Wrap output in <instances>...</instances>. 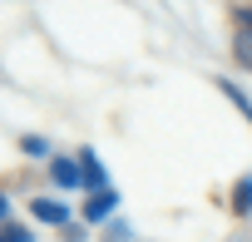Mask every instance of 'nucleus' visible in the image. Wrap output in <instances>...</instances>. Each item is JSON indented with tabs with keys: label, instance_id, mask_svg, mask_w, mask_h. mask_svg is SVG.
Wrapping results in <instances>:
<instances>
[{
	"label": "nucleus",
	"instance_id": "1",
	"mask_svg": "<svg viewBox=\"0 0 252 242\" xmlns=\"http://www.w3.org/2000/svg\"><path fill=\"white\" fill-rule=\"evenodd\" d=\"M74 158H79V178H84V188H89V193H109V173H104L99 153H94V149H79Z\"/></svg>",
	"mask_w": 252,
	"mask_h": 242
},
{
	"label": "nucleus",
	"instance_id": "2",
	"mask_svg": "<svg viewBox=\"0 0 252 242\" xmlns=\"http://www.w3.org/2000/svg\"><path fill=\"white\" fill-rule=\"evenodd\" d=\"M30 212H35L45 227H69V217H74V208H69L64 198H35Z\"/></svg>",
	"mask_w": 252,
	"mask_h": 242
},
{
	"label": "nucleus",
	"instance_id": "3",
	"mask_svg": "<svg viewBox=\"0 0 252 242\" xmlns=\"http://www.w3.org/2000/svg\"><path fill=\"white\" fill-rule=\"evenodd\" d=\"M114 208H119V193L109 188V193H89L79 212H84V222H94V227H99V222H109V217H114Z\"/></svg>",
	"mask_w": 252,
	"mask_h": 242
},
{
	"label": "nucleus",
	"instance_id": "4",
	"mask_svg": "<svg viewBox=\"0 0 252 242\" xmlns=\"http://www.w3.org/2000/svg\"><path fill=\"white\" fill-rule=\"evenodd\" d=\"M50 183L64 188V193H69V188H84V178H79V158H64V153L50 158Z\"/></svg>",
	"mask_w": 252,
	"mask_h": 242
},
{
	"label": "nucleus",
	"instance_id": "5",
	"mask_svg": "<svg viewBox=\"0 0 252 242\" xmlns=\"http://www.w3.org/2000/svg\"><path fill=\"white\" fill-rule=\"evenodd\" d=\"M232 212H237V217L252 212V173H242V178L232 183Z\"/></svg>",
	"mask_w": 252,
	"mask_h": 242
},
{
	"label": "nucleus",
	"instance_id": "6",
	"mask_svg": "<svg viewBox=\"0 0 252 242\" xmlns=\"http://www.w3.org/2000/svg\"><path fill=\"white\" fill-rule=\"evenodd\" d=\"M0 242H35V232L25 222H5V227H0Z\"/></svg>",
	"mask_w": 252,
	"mask_h": 242
},
{
	"label": "nucleus",
	"instance_id": "7",
	"mask_svg": "<svg viewBox=\"0 0 252 242\" xmlns=\"http://www.w3.org/2000/svg\"><path fill=\"white\" fill-rule=\"evenodd\" d=\"M232 55H237V64H242V69H252V35H242V30H237V40H232Z\"/></svg>",
	"mask_w": 252,
	"mask_h": 242
},
{
	"label": "nucleus",
	"instance_id": "8",
	"mask_svg": "<svg viewBox=\"0 0 252 242\" xmlns=\"http://www.w3.org/2000/svg\"><path fill=\"white\" fill-rule=\"evenodd\" d=\"M20 149H25V158H50V144H45L40 134H30V139H20Z\"/></svg>",
	"mask_w": 252,
	"mask_h": 242
},
{
	"label": "nucleus",
	"instance_id": "9",
	"mask_svg": "<svg viewBox=\"0 0 252 242\" xmlns=\"http://www.w3.org/2000/svg\"><path fill=\"white\" fill-rule=\"evenodd\" d=\"M222 94H227V99H232V104H237V109H242V114L252 119V99H247V94H242V89H237L232 79H222Z\"/></svg>",
	"mask_w": 252,
	"mask_h": 242
},
{
	"label": "nucleus",
	"instance_id": "10",
	"mask_svg": "<svg viewBox=\"0 0 252 242\" xmlns=\"http://www.w3.org/2000/svg\"><path fill=\"white\" fill-rule=\"evenodd\" d=\"M232 20H237L242 35H252V5H232Z\"/></svg>",
	"mask_w": 252,
	"mask_h": 242
},
{
	"label": "nucleus",
	"instance_id": "11",
	"mask_svg": "<svg viewBox=\"0 0 252 242\" xmlns=\"http://www.w3.org/2000/svg\"><path fill=\"white\" fill-rule=\"evenodd\" d=\"M5 222H10V198L0 193V227H5Z\"/></svg>",
	"mask_w": 252,
	"mask_h": 242
}]
</instances>
